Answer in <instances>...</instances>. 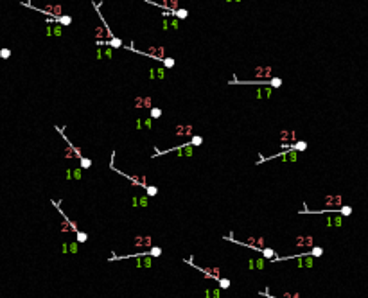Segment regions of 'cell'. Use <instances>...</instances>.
<instances>
[{"instance_id": "74e56055", "label": "cell", "mask_w": 368, "mask_h": 298, "mask_svg": "<svg viewBox=\"0 0 368 298\" xmlns=\"http://www.w3.org/2000/svg\"><path fill=\"white\" fill-rule=\"evenodd\" d=\"M154 72H156V77L158 79H165V70H164V68H154Z\"/></svg>"}, {"instance_id": "e575fe53", "label": "cell", "mask_w": 368, "mask_h": 298, "mask_svg": "<svg viewBox=\"0 0 368 298\" xmlns=\"http://www.w3.org/2000/svg\"><path fill=\"white\" fill-rule=\"evenodd\" d=\"M146 194H147V196H156V194H158V189H156V187L147 185V187H146Z\"/></svg>"}, {"instance_id": "4316f807", "label": "cell", "mask_w": 368, "mask_h": 298, "mask_svg": "<svg viewBox=\"0 0 368 298\" xmlns=\"http://www.w3.org/2000/svg\"><path fill=\"white\" fill-rule=\"evenodd\" d=\"M309 255H312V257H321V255H323V248L312 246V251H309Z\"/></svg>"}, {"instance_id": "9c48e42d", "label": "cell", "mask_w": 368, "mask_h": 298, "mask_svg": "<svg viewBox=\"0 0 368 298\" xmlns=\"http://www.w3.org/2000/svg\"><path fill=\"white\" fill-rule=\"evenodd\" d=\"M133 108H139V110H142V108H153V99L151 97H135V101H133Z\"/></svg>"}, {"instance_id": "277c9868", "label": "cell", "mask_w": 368, "mask_h": 298, "mask_svg": "<svg viewBox=\"0 0 368 298\" xmlns=\"http://www.w3.org/2000/svg\"><path fill=\"white\" fill-rule=\"evenodd\" d=\"M176 136H183V139H189V136H194V128L190 124H180L174 129Z\"/></svg>"}, {"instance_id": "4dcf8cb0", "label": "cell", "mask_w": 368, "mask_h": 298, "mask_svg": "<svg viewBox=\"0 0 368 298\" xmlns=\"http://www.w3.org/2000/svg\"><path fill=\"white\" fill-rule=\"evenodd\" d=\"M338 212H339L341 216H350V214H352V207H349V205H345V207L338 209Z\"/></svg>"}, {"instance_id": "b9f144b4", "label": "cell", "mask_w": 368, "mask_h": 298, "mask_svg": "<svg viewBox=\"0 0 368 298\" xmlns=\"http://www.w3.org/2000/svg\"><path fill=\"white\" fill-rule=\"evenodd\" d=\"M9 56H11V51L9 49H2V51H0V58H2V59H7Z\"/></svg>"}, {"instance_id": "484cf974", "label": "cell", "mask_w": 368, "mask_h": 298, "mask_svg": "<svg viewBox=\"0 0 368 298\" xmlns=\"http://www.w3.org/2000/svg\"><path fill=\"white\" fill-rule=\"evenodd\" d=\"M108 45H110V49L113 47V49H119V47H122V40H119V38H111L110 41H106Z\"/></svg>"}, {"instance_id": "5bb4252c", "label": "cell", "mask_w": 368, "mask_h": 298, "mask_svg": "<svg viewBox=\"0 0 368 298\" xmlns=\"http://www.w3.org/2000/svg\"><path fill=\"white\" fill-rule=\"evenodd\" d=\"M325 205H327V207H339V205H341V196L339 194L325 196Z\"/></svg>"}, {"instance_id": "d4e9b609", "label": "cell", "mask_w": 368, "mask_h": 298, "mask_svg": "<svg viewBox=\"0 0 368 298\" xmlns=\"http://www.w3.org/2000/svg\"><path fill=\"white\" fill-rule=\"evenodd\" d=\"M343 224V219H341V216L339 217H329L327 219V226H341Z\"/></svg>"}, {"instance_id": "f35d334b", "label": "cell", "mask_w": 368, "mask_h": 298, "mask_svg": "<svg viewBox=\"0 0 368 298\" xmlns=\"http://www.w3.org/2000/svg\"><path fill=\"white\" fill-rule=\"evenodd\" d=\"M136 199H139V205H140V207H147V205H149L147 196H140V198H136Z\"/></svg>"}, {"instance_id": "ffe728a7", "label": "cell", "mask_w": 368, "mask_h": 298, "mask_svg": "<svg viewBox=\"0 0 368 298\" xmlns=\"http://www.w3.org/2000/svg\"><path fill=\"white\" fill-rule=\"evenodd\" d=\"M255 97L257 99H269L271 97V88L268 86V88H259L257 92H255Z\"/></svg>"}, {"instance_id": "681fc988", "label": "cell", "mask_w": 368, "mask_h": 298, "mask_svg": "<svg viewBox=\"0 0 368 298\" xmlns=\"http://www.w3.org/2000/svg\"><path fill=\"white\" fill-rule=\"evenodd\" d=\"M131 205H133V207H139V199L133 198V199H131Z\"/></svg>"}, {"instance_id": "ee69618b", "label": "cell", "mask_w": 368, "mask_h": 298, "mask_svg": "<svg viewBox=\"0 0 368 298\" xmlns=\"http://www.w3.org/2000/svg\"><path fill=\"white\" fill-rule=\"evenodd\" d=\"M164 65H165L167 68H172V66H174V59H172V58H165V59H164Z\"/></svg>"}, {"instance_id": "8992f818", "label": "cell", "mask_w": 368, "mask_h": 298, "mask_svg": "<svg viewBox=\"0 0 368 298\" xmlns=\"http://www.w3.org/2000/svg\"><path fill=\"white\" fill-rule=\"evenodd\" d=\"M36 9H40L45 14H49L51 18H59L61 13H63V7L61 6H45V7H36Z\"/></svg>"}, {"instance_id": "cb8c5ba5", "label": "cell", "mask_w": 368, "mask_h": 298, "mask_svg": "<svg viewBox=\"0 0 368 298\" xmlns=\"http://www.w3.org/2000/svg\"><path fill=\"white\" fill-rule=\"evenodd\" d=\"M56 24H58V25H70V24H72V18L61 14L59 18H56Z\"/></svg>"}, {"instance_id": "30bf717a", "label": "cell", "mask_w": 368, "mask_h": 298, "mask_svg": "<svg viewBox=\"0 0 368 298\" xmlns=\"http://www.w3.org/2000/svg\"><path fill=\"white\" fill-rule=\"evenodd\" d=\"M95 38H97V40H108V41H110V40L113 38V34L106 29V24H102V25H97V27H95Z\"/></svg>"}, {"instance_id": "8d00e7d4", "label": "cell", "mask_w": 368, "mask_h": 298, "mask_svg": "<svg viewBox=\"0 0 368 298\" xmlns=\"http://www.w3.org/2000/svg\"><path fill=\"white\" fill-rule=\"evenodd\" d=\"M219 287H221V289L230 287V280H228V279H219Z\"/></svg>"}, {"instance_id": "7bdbcfd3", "label": "cell", "mask_w": 368, "mask_h": 298, "mask_svg": "<svg viewBox=\"0 0 368 298\" xmlns=\"http://www.w3.org/2000/svg\"><path fill=\"white\" fill-rule=\"evenodd\" d=\"M51 31H52V34H56V36H61V27H59L58 24H54V27H51Z\"/></svg>"}, {"instance_id": "60d3db41", "label": "cell", "mask_w": 368, "mask_h": 298, "mask_svg": "<svg viewBox=\"0 0 368 298\" xmlns=\"http://www.w3.org/2000/svg\"><path fill=\"white\" fill-rule=\"evenodd\" d=\"M76 235H77V242H84V241L88 239V235H86L84 232H77Z\"/></svg>"}, {"instance_id": "7402d4cb", "label": "cell", "mask_w": 368, "mask_h": 298, "mask_svg": "<svg viewBox=\"0 0 368 298\" xmlns=\"http://www.w3.org/2000/svg\"><path fill=\"white\" fill-rule=\"evenodd\" d=\"M172 14L176 16V20H185V18L189 16V11H187V9H183V7H180V9L172 11Z\"/></svg>"}, {"instance_id": "6da1fadb", "label": "cell", "mask_w": 368, "mask_h": 298, "mask_svg": "<svg viewBox=\"0 0 368 298\" xmlns=\"http://www.w3.org/2000/svg\"><path fill=\"white\" fill-rule=\"evenodd\" d=\"M110 167H111L113 171H117L119 174H122V176H126L128 180H131V183H133V185H140L142 189H146V187H147V181H146V176H139V174H126L124 171H119V169H117V167H115L113 164H111Z\"/></svg>"}, {"instance_id": "c3c4849f", "label": "cell", "mask_w": 368, "mask_h": 298, "mask_svg": "<svg viewBox=\"0 0 368 298\" xmlns=\"http://www.w3.org/2000/svg\"><path fill=\"white\" fill-rule=\"evenodd\" d=\"M61 250H63V253H68V242H63L61 244Z\"/></svg>"}, {"instance_id": "ab89813d", "label": "cell", "mask_w": 368, "mask_h": 298, "mask_svg": "<svg viewBox=\"0 0 368 298\" xmlns=\"http://www.w3.org/2000/svg\"><path fill=\"white\" fill-rule=\"evenodd\" d=\"M68 251H70V253H77V251H79L77 244L76 242H68Z\"/></svg>"}, {"instance_id": "52a82bcc", "label": "cell", "mask_w": 368, "mask_h": 298, "mask_svg": "<svg viewBox=\"0 0 368 298\" xmlns=\"http://www.w3.org/2000/svg\"><path fill=\"white\" fill-rule=\"evenodd\" d=\"M294 244L298 248H312L314 246V237L312 235H298L294 239Z\"/></svg>"}, {"instance_id": "603a6c76", "label": "cell", "mask_w": 368, "mask_h": 298, "mask_svg": "<svg viewBox=\"0 0 368 298\" xmlns=\"http://www.w3.org/2000/svg\"><path fill=\"white\" fill-rule=\"evenodd\" d=\"M104 58H111V49H97V59H104Z\"/></svg>"}, {"instance_id": "d6986e66", "label": "cell", "mask_w": 368, "mask_h": 298, "mask_svg": "<svg viewBox=\"0 0 368 298\" xmlns=\"http://www.w3.org/2000/svg\"><path fill=\"white\" fill-rule=\"evenodd\" d=\"M286 147L291 149V151H294V153H298V151H307V142L298 140V142H294L293 146H286Z\"/></svg>"}, {"instance_id": "4fadbf2b", "label": "cell", "mask_w": 368, "mask_h": 298, "mask_svg": "<svg viewBox=\"0 0 368 298\" xmlns=\"http://www.w3.org/2000/svg\"><path fill=\"white\" fill-rule=\"evenodd\" d=\"M280 142H282V144H287V142H296V133H294V131H289V129L280 131Z\"/></svg>"}, {"instance_id": "bcb514c9", "label": "cell", "mask_w": 368, "mask_h": 298, "mask_svg": "<svg viewBox=\"0 0 368 298\" xmlns=\"http://www.w3.org/2000/svg\"><path fill=\"white\" fill-rule=\"evenodd\" d=\"M162 29H164V31H169V29H171V25H169V20H167V18L162 22Z\"/></svg>"}, {"instance_id": "5b68a950", "label": "cell", "mask_w": 368, "mask_h": 298, "mask_svg": "<svg viewBox=\"0 0 368 298\" xmlns=\"http://www.w3.org/2000/svg\"><path fill=\"white\" fill-rule=\"evenodd\" d=\"M133 246L135 248H151L153 246V237L151 235H139L133 239Z\"/></svg>"}, {"instance_id": "f907efd6", "label": "cell", "mask_w": 368, "mask_h": 298, "mask_svg": "<svg viewBox=\"0 0 368 298\" xmlns=\"http://www.w3.org/2000/svg\"><path fill=\"white\" fill-rule=\"evenodd\" d=\"M142 128H144V126H142V120L139 119V120H136V129H142Z\"/></svg>"}, {"instance_id": "9a60e30c", "label": "cell", "mask_w": 368, "mask_h": 298, "mask_svg": "<svg viewBox=\"0 0 368 298\" xmlns=\"http://www.w3.org/2000/svg\"><path fill=\"white\" fill-rule=\"evenodd\" d=\"M192 154H194V147L190 144H185L176 149V156H192Z\"/></svg>"}, {"instance_id": "7dc6e473", "label": "cell", "mask_w": 368, "mask_h": 298, "mask_svg": "<svg viewBox=\"0 0 368 298\" xmlns=\"http://www.w3.org/2000/svg\"><path fill=\"white\" fill-rule=\"evenodd\" d=\"M149 79H156V72H154V68H149Z\"/></svg>"}, {"instance_id": "ba28073f", "label": "cell", "mask_w": 368, "mask_h": 298, "mask_svg": "<svg viewBox=\"0 0 368 298\" xmlns=\"http://www.w3.org/2000/svg\"><path fill=\"white\" fill-rule=\"evenodd\" d=\"M63 139H65L66 144H68L66 149H65V158H68V160H72V158H81V149H79V147H74L70 142H68V139H66L65 135H63Z\"/></svg>"}, {"instance_id": "44dd1931", "label": "cell", "mask_w": 368, "mask_h": 298, "mask_svg": "<svg viewBox=\"0 0 368 298\" xmlns=\"http://www.w3.org/2000/svg\"><path fill=\"white\" fill-rule=\"evenodd\" d=\"M260 251H262V257H264V259H269L271 262L277 259V255H275V250H271V248H262Z\"/></svg>"}, {"instance_id": "e0dca14e", "label": "cell", "mask_w": 368, "mask_h": 298, "mask_svg": "<svg viewBox=\"0 0 368 298\" xmlns=\"http://www.w3.org/2000/svg\"><path fill=\"white\" fill-rule=\"evenodd\" d=\"M158 6H164L165 9H171V11L180 9V2H178V0H164V2H158Z\"/></svg>"}, {"instance_id": "d590c367", "label": "cell", "mask_w": 368, "mask_h": 298, "mask_svg": "<svg viewBox=\"0 0 368 298\" xmlns=\"http://www.w3.org/2000/svg\"><path fill=\"white\" fill-rule=\"evenodd\" d=\"M169 25H171V29H174V31H176V29L180 27V20H176V18H171V20H169Z\"/></svg>"}, {"instance_id": "7a4b0ae2", "label": "cell", "mask_w": 368, "mask_h": 298, "mask_svg": "<svg viewBox=\"0 0 368 298\" xmlns=\"http://www.w3.org/2000/svg\"><path fill=\"white\" fill-rule=\"evenodd\" d=\"M271 72H273V68L269 65H262V66L255 68V77H257V81H269Z\"/></svg>"}, {"instance_id": "f6af8a7d", "label": "cell", "mask_w": 368, "mask_h": 298, "mask_svg": "<svg viewBox=\"0 0 368 298\" xmlns=\"http://www.w3.org/2000/svg\"><path fill=\"white\" fill-rule=\"evenodd\" d=\"M142 126H144V128H147V129H149V128H151V126H153V119H151V117H149V119H146V120H142Z\"/></svg>"}, {"instance_id": "2e32d148", "label": "cell", "mask_w": 368, "mask_h": 298, "mask_svg": "<svg viewBox=\"0 0 368 298\" xmlns=\"http://www.w3.org/2000/svg\"><path fill=\"white\" fill-rule=\"evenodd\" d=\"M83 176V169L76 167V169H68L66 171V180H81Z\"/></svg>"}, {"instance_id": "1f68e13d", "label": "cell", "mask_w": 368, "mask_h": 298, "mask_svg": "<svg viewBox=\"0 0 368 298\" xmlns=\"http://www.w3.org/2000/svg\"><path fill=\"white\" fill-rule=\"evenodd\" d=\"M79 160H81V169H90V167H92V160H90V158H83V156H81Z\"/></svg>"}, {"instance_id": "3957f363", "label": "cell", "mask_w": 368, "mask_h": 298, "mask_svg": "<svg viewBox=\"0 0 368 298\" xmlns=\"http://www.w3.org/2000/svg\"><path fill=\"white\" fill-rule=\"evenodd\" d=\"M196 269H199V271H203L206 277L209 279H214V280H219L221 279V269L219 268H216V266H212V268H205V266H194Z\"/></svg>"}, {"instance_id": "83f0119b", "label": "cell", "mask_w": 368, "mask_h": 298, "mask_svg": "<svg viewBox=\"0 0 368 298\" xmlns=\"http://www.w3.org/2000/svg\"><path fill=\"white\" fill-rule=\"evenodd\" d=\"M268 84L273 86V88H279V86H282V79H280V77H271V79L268 81Z\"/></svg>"}, {"instance_id": "7c38bea8", "label": "cell", "mask_w": 368, "mask_h": 298, "mask_svg": "<svg viewBox=\"0 0 368 298\" xmlns=\"http://www.w3.org/2000/svg\"><path fill=\"white\" fill-rule=\"evenodd\" d=\"M271 158H280V160H284V162H296L298 160V153H294V151H284V153H280V154H275V156H271Z\"/></svg>"}, {"instance_id": "d6a6232c", "label": "cell", "mask_w": 368, "mask_h": 298, "mask_svg": "<svg viewBox=\"0 0 368 298\" xmlns=\"http://www.w3.org/2000/svg\"><path fill=\"white\" fill-rule=\"evenodd\" d=\"M149 255L151 257H160V255H162V248H160V246H153L151 251H149Z\"/></svg>"}, {"instance_id": "8fae6325", "label": "cell", "mask_w": 368, "mask_h": 298, "mask_svg": "<svg viewBox=\"0 0 368 298\" xmlns=\"http://www.w3.org/2000/svg\"><path fill=\"white\" fill-rule=\"evenodd\" d=\"M144 54H147V56H151V58H156V59H165V49L164 47H149L147 49V52H144Z\"/></svg>"}, {"instance_id": "f546056e", "label": "cell", "mask_w": 368, "mask_h": 298, "mask_svg": "<svg viewBox=\"0 0 368 298\" xmlns=\"http://www.w3.org/2000/svg\"><path fill=\"white\" fill-rule=\"evenodd\" d=\"M253 268L264 269V268H266V260H264V259H253Z\"/></svg>"}, {"instance_id": "836d02e7", "label": "cell", "mask_w": 368, "mask_h": 298, "mask_svg": "<svg viewBox=\"0 0 368 298\" xmlns=\"http://www.w3.org/2000/svg\"><path fill=\"white\" fill-rule=\"evenodd\" d=\"M162 117V110L160 108H151V119L154 120V119H160Z\"/></svg>"}, {"instance_id": "ac0fdd59", "label": "cell", "mask_w": 368, "mask_h": 298, "mask_svg": "<svg viewBox=\"0 0 368 298\" xmlns=\"http://www.w3.org/2000/svg\"><path fill=\"white\" fill-rule=\"evenodd\" d=\"M136 266L139 268H151L153 266V259L147 257V255H142V257L136 259Z\"/></svg>"}, {"instance_id": "f1b7e54d", "label": "cell", "mask_w": 368, "mask_h": 298, "mask_svg": "<svg viewBox=\"0 0 368 298\" xmlns=\"http://www.w3.org/2000/svg\"><path fill=\"white\" fill-rule=\"evenodd\" d=\"M201 144H203V136L194 135V136H192V140H190V146H192V147H196V146H201Z\"/></svg>"}]
</instances>
